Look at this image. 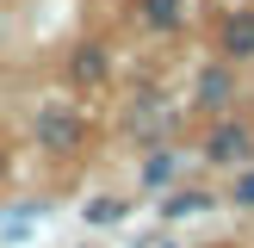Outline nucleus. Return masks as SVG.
Segmentation results:
<instances>
[{"instance_id":"nucleus-11","label":"nucleus","mask_w":254,"mask_h":248,"mask_svg":"<svg viewBox=\"0 0 254 248\" xmlns=\"http://www.w3.org/2000/svg\"><path fill=\"white\" fill-rule=\"evenodd\" d=\"M87 217H93V223H118L124 205H118V198H93V205H87Z\"/></svg>"},{"instance_id":"nucleus-9","label":"nucleus","mask_w":254,"mask_h":248,"mask_svg":"<svg viewBox=\"0 0 254 248\" xmlns=\"http://www.w3.org/2000/svg\"><path fill=\"white\" fill-rule=\"evenodd\" d=\"M198 99H205L211 112H223V99H230V74H223V68H205V81H198Z\"/></svg>"},{"instance_id":"nucleus-12","label":"nucleus","mask_w":254,"mask_h":248,"mask_svg":"<svg viewBox=\"0 0 254 248\" xmlns=\"http://www.w3.org/2000/svg\"><path fill=\"white\" fill-rule=\"evenodd\" d=\"M136 248H174V242H168V236H143Z\"/></svg>"},{"instance_id":"nucleus-8","label":"nucleus","mask_w":254,"mask_h":248,"mask_svg":"<svg viewBox=\"0 0 254 248\" xmlns=\"http://www.w3.org/2000/svg\"><path fill=\"white\" fill-rule=\"evenodd\" d=\"M136 12H143L155 31H174V25H180V12H186V0H143Z\"/></svg>"},{"instance_id":"nucleus-3","label":"nucleus","mask_w":254,"mask_h":248,"mask_svg":"<svg viewBox=\"0 0 254 248\" xmlns=\"http://www.w3.org/2000/svg\"><path fill=\"white\" fill-rule=\"evenodd\" d=\"M124 124H130L136 136H161L174 118H168V106H161L155 93H143V99H130V118H124Z\"/></svg>"},{"instance_id":"nucleus-4","label":"nucleus","mask_w":254,"mask_h":248,"mask_svg":"<svg viewBox=\"0 0 254 248\" xmlns=\"http://www.w3.org/2000/svg\"><path fill=\"white\" fill-rule=\"evenodd\" d=\"M223 56L230 62L254 56V12H230V19H223Z\"/></svg>"},{"instance_id":"nucleus-2","label":"nucleus","mask_w":254,"mask_h":248,"mask_svg":"<svg viewBox=\"0 0 254 248\" xmlns=\"http://www.w3.org/2000/svg\"><path fill=\"white\" fill-rule=\"evenodd\" d=\"M205 155L217 161V168H248V161H254V130L242 118H217L211 136H205Z\"/></svg>"},{"instance_id":"nucleus-7","label":"nucleus","mask_w":254,"mask_h":248,"mask_svg":"<svg viewBox=\"0 0 254 248\" xmlns=\"http://www.w3.org/2000/svg\"><path fill=\"white\" fill-rule=\"evenodd\" d=\"M198 211H211V192H168V198H161V217H168V223L198 217Z\"/></svg>"},{"instance_id":"nucleus-6","label":"nucleus","mask_w":254,"mask_h":248,"mask_svg":"<svg viewBox=\"0 0 254 248\" xmlns=\"http://www.w3.org/2000/svg\"><path fill=\"white\" fill-rule=\"evenodd\" d=\"M174 174H180V155H174V149H155V155L143 161V186H149V192L174 186Z\"/></svg>"},{"instance_id":"nucleus-1","label":"nucleus","mask_w":254,"mask_h":248,"mask_svg":"<svg viewBox=\"0 0 254 248\" xmlns=\"http://www.w3.org/2000/svg\"><path fill=\"white\" fill-rule=\"evenodd\" d=\"M37 143L50 149V155H74V149L87 143V118L74 106H37Z\"/></svg>"},{"instance_id":"nucleus-10","label":"nucleus","mask_w":254,"mask_h":248,"mask_svg":"<svg viewBox=\"0 0 254 248\" xmlns=\"http://www.w3.org/2000/svg\"><path fill=\"white\" fill-rule=\"evenodd\" d=\"M230 205H236V211H254V161H248V168H236V186H230Z\"/></svg>"},{"instance_id":"nucleus-5","label":"nucleus","mask_w":254,"mask_h":248,"mask_svg":"<svg viewBox=\"0 0 254 248\" xmlns=\"http://www.w3.org/2000/svg\"><path fill=\"white\" fill-rule=\"evenodd\" d=\"M68 74H74L81 87L106 81V50H99V44H81V50H74V62H68Z\"/></svg>"}]
</instances>
